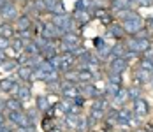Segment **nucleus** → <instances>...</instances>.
<instances>
[{"label":"nucleus","instance_id":"nucleus-41","mask_svg":"<svg viewBox=\"0 0 153 132\" xmlns=\"http://www.w3.org/2000/svg\"><path fill=\"white\" fill-rule=\"evenodd\" d=\"M152 88H153V78H152Z\"/></svg>","mask_w":153,"mask_h":132},{"label":"nucleus","instance_id":"nucleus-37","mask_svg":"<svg viewBox=\"0 0 153 132\" xmlns=\"http://www.w3.org/2000/svg\"><path fill=\"white\" fill-rule=\"evenodd\" d=\"M2 111H5V101L4 99H0V113Z\"/></svg>","mask_w":153,"mask_h":132},{"label":"nucleus","instance_id":"nucleus-19","mask_svg":"<svg viewBox=\"0 0 153 132\" xmlns=\"http://www.w3.org/2000/svg\"><path fill=\"white\" fill-rule=\"evenodd\" d=\"M152 78H153V72H148V71H144L141 67L136 72V79H139V83H148V81H152Z\"/></svg>","mask_w":153,"mask_h":132},{"label":"nucleus","instance_id":"nucleus-12","mask_svg":"<svg viewBox=\"0 0 153 132\" xmlns=\"http://www.w3.org/2000/svg\"><path fill=\"white\" fill-rule=\"evenodd\" d=\"M128 99H130V97H128V90H127V88H120L118 93L113 97V104H114V106H125V102H127Z\"/></svg>","mask_w":153,"mask_h":132},{"label":"nucleus","instance_id":"nucleus-32","mask_svg":"<svg viewBox=\"0 0 153 132\" xmlns=\"http://www.w3.org/2000/svg\"><path fill=\"white\" fill-rule=\"evenodd\" d=\"M48 88H49L51 92H62V81H60V79L49 81V83H48Z\"/></svg>","mask_w":153,"mask_h":132},{"label":"nucleus","instance_id":"nucleus-9","mask_svg":"<svg viewBox=\"0 0 153 132\" xmlns=\"http://www.w3.org/2000/svg\"><path fill=\"white\" fill-rule=\"evenodd\" d=\"M44 7H46V11L53 13V14L65 13V9H63V5H62L60 0H44Z\"/></svg>","mask_w":153,"mask_h":132},{"label":"nucleus","instance_id":"nucleus-34","mask_svg":"<svg viewBox=\"0 0 153 132\" xmlns=\"http://www.w3.org/2000/svg\"><path fill=\"white\" fill-rule=\"evenodd\" d=\"M9 48H11V39H5V37L0 35V49L2 51H7Z\"/></svg>","mask_w":153,"mask_h":132},{"label":"nucleus","instance_id":"nucleus-13","mask_svg":"<svg viewBox=\"0 0 153 132\" xmlns=\"http://www.w3.org/2000/svg\"><path fill=\"white\" fill-rule=\"evenodd\" d=\"M16 97L21 101V102H28L32 99V90H30V85H21L19 90H18V93H16Z\"/></svg>","mask_w":153,"mask_h":132},{"label":"nucleus","instance_id":"nucleus-39","mask_svg":"<svg viewBox=\"0 0 153 132\" xmlns=\"http://www.w3.org/2000/svg\"><path fill=\"white\" fill-rule=\"evenodd\" d=\"M4 125H5V123H0V132H4Z\"/></svg>","mask_w":153,"mask_h":132},{"label":"nucleus","instance_id":"nucleus-5","mask_svg":"<svg viewBox=\"0 0 153 132\" xmlns=\"http://www.w3.org/2000/svg\"><path fill=\"white\" fill-rule=\"evenodd\" d=\"M41 35H44L46 39H51V41H55V39H58L62 37V30L55 25V23H42V28H41Z\"/></svg>","mask_w":153,"mask_h":132},{"label":"nucleus","instance_id":"nucleus-16","mask_svg":"<svg viewBox=\"0 0 153 132\" xmlns=\"http://www.w3.org/2000/svg\"><path fill=\"white\" fill-rule=\"evenodd\" d=\"M35 106H37L39 111H48L51 107V101H49V97H46V95H39L35 99Z\"/></svg>","mask_w":153,"mask_h":132},{"label":"nucleus","instance_id":"nucleus-7","mask_svg":"<svg viewBox=\"0 0 153 132\" xmlns=\"http://www.w3.org/2000/svg\"><path fill=\"white\" fill-rule=\"evenodd\" d=\"M128 67V60H125L123 57H114V58L109 60V71L111 72H118L123 74Z\"/></svg>","mask_w":153,"mask_h":132},{"label":"nucleus","instance_id":"nucleus-30","mask_svg":"<svg viewBox=\"0 0 153 132\" xmlns=\"http://www.w3.org/2000/svg\"><path fill=\"white\" fill-rule=\"evenodd\" d=\"M127 90H128V97H130V101H134V99H139V97H141V88H139V85L130 87V88H127Z\"/></svg>","mask_w":153,"mask_h":132},{"label":"nucleus","instance_id":"nucleus-6","mask_svg":"<svg viewBox=\"0 0 153 132\" xmlns=\"http://www.w3.org/2000/svg\"><path fill=\"white\" fill-rule=\"evenodd\" d=\"M76 65V57L71 51H63L60 55V72H69L72 67Z\"/></svg>","mask_w":153,"mask_h":132},{"label":"nucleus","instance_id":"nucleus-42","mask_svg":"<svg viewBox=\"0 0 153 132\" xmlns=\"http://www.w3.org/2000/svg\"><path fill=\"white\" fill-rule=\"evenodd\" d=\"M139 132H146V131H139Z\"/></svg>","mask_w":153,"mask_h":132},{"label":"nucleus","instance_id":"nucleus-29","mask_svg":"<svg viewBox=\"0 0 153 132\" xmlns=\"http://www.w3.org/2000/svg\"><path fill=\"white\" fill-rule=\"evenodd\" d=\"M93 5V0H77L76 2V9H81V11H88Z\"/></svg>","mask_w":153,"mask_h":132},{"label":"nucleus","instance_id":"nucleus-11","mask_svg":"<svg viewBox=\"0 0 153 132\" xmlns=\"http://www.w3.org/2000/svg\"><path fill=\"white\" fill-rule=\"evenodd\" d=\"M0 35L5 37V39H13V37H16V28H13V23L4 21V23L0 25Z\"/></svg>","mask_w":153,"mask_h":132},{"label":"nucleus","instance_id":"nucleus-18","mask_svg":"<svg viewBox=\"0 0 153 132\" xmlns=\"http://www.w3.org/2000/svg\"><path fill=\"white\" fill-rule=\"evenodd\" d=\"M79 118L81 116H77V113H67L65 118H63V122H65V125L69 129H76L77 123H79Z\"/></svg>","mask_w":153,"mask_h":132},{"label":"nucleus","instance_id":"nucleus-36","mask_svg":"<svg viewBox=\"0 0 153 132\" xmlns=\"http://www.w3.org/2000/svg\"><path fill=\"white\" fill-rule=\"evenodd\" d=\"M5 62H7V57H5V51H2V49H0V67H2V65H4Z\"/></svg>","mask_w":153,"mask_h":132},{"label":"nucleus","instance_id":"nucleus-17","mask_svg":"<svg viewBox=\"0 0 153 132\" xmlns=\"http://www.w3.org/2000/svg\"><path fill=\"white\" fill-rule=\"evenodd\" d=\"M30 25H32V21H30V18H28V14L18 16V19H16V30H27V28H30Z\"/></svg>","mask_w":153,"mask_h":132},{"label":"nucleus","instance_id":"nucleus-38","mask_svg":"<svg viewBox=\"0 0 153 132\" xmlns=\"http://www.w3.org/2000/svg\"><path fill=\"white\" fill-rule=\"evenodd\" d=\"M148 28L153 32V18H150V19H148Z\"/></svg>","mask_w":153,"mask_h":132},{"label":"nucleus","instance_id":"nucleus-23","mask_svg":"<svg viewBox=\"0 0 153 132\" xmlns=\"http://www.w3.org/2000/svg\"><path fill=\"white\" fill-rule=\"evenodd\" d=\"M123 34H125V30H123L122 25H118V23H113L111 27H109V35H113V37H122Z\"/></svg>","mask_w":153,"mask_h":132},{"label":"nucleus","instance_id":"nucleus-26","mask_svg":"<svg viewBox=\"0 0 153 132\" xmlns=\"http://www.w3.org/2000/svg\"><path fill=\"white\" fill-rule=\"evenodd\" d=\"M13 85H14L13 78H4V79H0V90H2V92H9V93H11Z\"/></svg>","mask_w":153,"mask_h":132},{"label":"nucleus","instance_id":"nucleus-4","mask_svg":"<svg viewBox=\"0 0 153 132\" xmlns=\"http://www.w3.org/2000/svg\"><path fill=\"white\" fill-rule=\"evenodd\" d=\"M18 7H16L13 2H5L0 9V18L4 21H16L18 19Z\"/></svg>","mask_w":153,"mask_h":132},{"label":"nucleus","instance_id":"nucleus-14","mask_svg":"<svg viewBox=\"0 0 153 132\" xmlns=\"http://www.w3.org/2000/svg\"><path fill=\"white\" fill-rule=\"evenodd\" d=\"M72 18H74V21L76 23H79V25H86L88 21H90V13L88 11H81V9H76L74 11V14H72Z\"/></svg>","mask_w":153,"mask_h":132},{"label":"nucleus","instance_id":"nucleus-21","mask_svg":"<svg viewBox=\"0 0 153 132\" xmlns=\"http://www.w3.org/2000/svg\"><path fill=\"white\" fill-rule=\"evenodd\" d=\"M77 78H79V83H88V81L93 79V72H90V71H86V69L81 67L77 71Z\"/></svg>","mask_w":153,"mask_h":132},{"label":"nucleus","instance_id":"nucleus-2","mask_svg":"<svg viewBox=\"0 0 153 132\" xmlns=\"http://www.w3.org/2000/svg\"><path fill=\"white\" fill-rule=\"evenodd\" d=\"M127 48L132 49V51H136V53H144V51H148L152 48V44H150L148 37L132 35V39H128V43H127Z\"/></svg>","mask_w":153,"mask_h":132},{"label":"nucleus","instance_id":"nucleus-31","mask_svg":"<svg viewBox=\"0 0 153 132\" xmlns=\"http://www.w3.org/2000/svg\"><path fill=\"white\" fill-rule=\"evenodd\" d=\"M120 88H122V87H118V85L107 83V85H106V93L109 95V97H111V99H113V97H114V95L118 93V90H120Z\"/></svg>","mask_w":153,"mask_h":132},{"label":"nucleus","instance_id":"nucleus-10","mask_svg":"<svg viewBox=\"0 0 153 132\" xmlns=\"http://www.w3.org/2000/svg\"><path fill=\"white\" fill-rule=\"evenodd\" d=\"M33 69L35 67H32V65H19L18 67V78L21 79V81H30L32 79V74H33Z\"/></svg>","mask_w":153,"mask_h":132},{"label":"nucleus","instance_id":"nucleus-33","mask_svg":"<svg viewBox=\"0 0 153 132\" xmlns=\"http://www.w3.org/2000/svg\"><path fill=\"white\" fill-rule=\"evenodd\" d=\"M93 46H95V49L99 51V49L106 48V46H107V43L104 41V39H102V37H95V39H93Z\"/></svg>","mask_w":153,"mask_h":132},{"label":"nucleus","instance_id":"nucleus-15","mask_svg":"<svg viewBox=\"0 0 153 132\" xmlns=\"http://www.w3.org/2000/svg\"><path fill=\"white\" fill-rule=\"evenodd\" d=\"M5 109L7 111H23V102L18 97H11L5 101Z\"/></svg>","mask_w":153,"mask_h":132},{"label":"nucleus","instance_id":"nucleus-27","mask_svg":"<svg viewBox=\"0 0 153 132\" xmlns=\"http://www.w3.org/2000/svg\"><path fill=\"white\" fill-rule=\"evenodd\" d=\"M25 44H27V41H23V39H19V37H13L11 46H13L14 51H25Z\"/></svg>","mask_w":153,"mask_h":132},{"label":"nucleus","instance_id":"nucleus-8","mask_svg":"<svg viewBox=\"0 0 153 132\" xmlns=\"http://www.w3.org/2000/svg\"><path fill=\"white\" fill-rule=\"evenodd\" d=\"M132 107H134V115L139 116V118L146 116V115L150 113V106H148V102H146L143 97L134 99V101H132Z\"/></svg>","mask_w":153,"mask_h":132},{"label":"nucleus","instance_id":"nucleus-1","mask_svg":"<svg viewBox=\"0 0 153 132\" xmlns=\"http://www.w3.org/2000/svg\"><path fill=\"white\" fill-rule=\"evenodd\" d=\"M122 27L125 30V34H130V35H137L139 32L146 28L144 27V21L141 19V16H136V18H130V19H123Z\"/></svg>","mask_w":153,"mask_h":132},{"label":"nucleus","instance_id":"nucleus-22","mask_svg":"<svg viewBox=\"0 0 153 132\" xmlns=\"http://www.w3.org/2000/svg\"><path fill=\"white\" fill-rule=\"evenodd\" d=\"M125 51H127V46H125V44H113V46H111V55H113V58H114V57H123Z\"/></svg>","mask_w":153,"mask_h":132},{"label":"nucleus","instance_id":"nucleus-25","mask_svg":"<svg viewBox=\"0 0 153 132\" xmlns=\"http://www.w3.org/2000/svg\"><path fill=\"white\" fill-rule=\"evenodd\" d=\"M92 109H99V111H106V109H107V99H104V97H97V99L93 101Z\"/></svg>","mask_w":153,"mask_h":132},{"label":"nucleus","instance_id":"nucleus-24","mask_svg":"<svg viewBox=\"0 0 153 132\" xmlns=\"http://www.w3.org/2000/svg\"><path fill=\"white\" fill-rule=\"evenodd\" d=\"M107 81H109V83H113V85H118V87H122V85H123L122 74L111 72V71H109V74H107Z\"/></svg>","mask_w":153,"mask_h":132},{"label":"nucleus","instance_id":"nucleus-3","mask_svg":"<svg viewBox=\"0 0 153 132\" xmlns=\"http://www.w3.org/2000/svg\"><path fill=\"white\" fill-rule=\"evenodd\" d=\"M60 46H62L63 51H72V49H76L77 46H81L79 35L74 34V32H67V34H63V35H62Z\"/></svg>","mask_w":153,"mask_h":132},{"label":"nucleus","instance_id":"nucleus-35","mask_svg":"<svg viewBox=\"0 0 153 132\" xmlns=\"http://www.w3.org/2000/svg\"><path fill=\"white\" fill-rule=\"evenodd\" d=\"M141 7H150V5H153V0H136Z\"/></svg>","mask_w":153,"mask_h":132},{"label":"nucleus","instance_id":"nucleus-40","mask_svg":"<svg viewBox=\"0 0 153 132\" xmlns=\"http://www.w3.org/2000/svg\"><path fill=\"white\" fill-rule=\"evenodd\" d=\"M49 132H60V131H49Z\"/></svg>","mask_w":153,"mask_h":132},{"label":"nucleus","instance_id":"nucleus-28","mask_svg":"<svg viewBox=\"0 0 153 132\" xmlns=\"http://www.w3.org/2000/svg\"><path fill=\"white\" fill-rule=\"evenodd\" d=\"M139 67L141 69H144V71H148V72H153V60L152 58H141V62H139Z\"/></svg>","mask_w":153,"mask_h":132},{"label":"nucleus","instance_id":"nucleus-20","mask_svg":"<svg viewBox=\"0 0 153 132\" xmlns=\"http://www.w3.org/2000/svg\"><path fill=\"white\" fill-rule=\"evenodd\" d=\"M111 7L118 13V11H123V9H130V0H113L111 2Z\"/></svg>","mask_w":153,"mask_h":132}]
</instances>
